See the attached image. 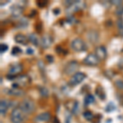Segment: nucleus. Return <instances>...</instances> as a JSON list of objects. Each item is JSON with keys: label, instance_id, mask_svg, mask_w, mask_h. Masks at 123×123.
Listing matches in <instances>:
<instances>
[{"label": "nucleus", "instance_id": "obj_1", "mask_svg": "<svg viewBox=\"0 0 123 123\" xmlns=\"http://www.w3.org/2000/svg\"><path fill=\"white\" fill-rule=\"evenodd\" d=\"M19 107L25 115H29L34 112L35 109V104L31 98H25L20 103Z\"/></svg>", "mask_w": 123, "mask_h": 123}, {"label": "nucleus", "instance_id": "obj_2", "mask_svg": "<svg viewBox=\"0 0 123 123\" xmlns=\"http://www.w3.org/2000/svg\"><path fill=\"white\" fill-rule=\"evenodd\" d=\"M25 113L20 108V107L13 108L10 115V120L12 123H22L25 120Z\"/></svg>", "mask_w": 123, "mask_h": 123}, {"label": "nucleus", "instance_id": "obj_3", "mask_svg": "<svg viewBox=\"0 0 123 123\" xmlns=\"http://www.w3.org/2000/svg\"><path fill=\"white\" fill-rule=\"evenodd\" d=\"M71 47L75 52H77V53L84 52L87 49L85 41L83 40V39H81L80 38H76V39H73V40L71 41Z\"/></svg>", "mask_w": 123, "mask_h": 123}, {"label": "nucleus", "instance_id": "obj_4", "mask_svg": "<svg viewBox=\"0 0 123 123\" xmlns=\"http://www.w3.org/2000/svg\"><path fill=\"white\" fill-rule=\"evenodd\" d=\"M86 78V75L83 72H76L71 77L68 81V85L71 87H75L77 85L80 84Z\"/></svg>", "mask_w": 123, "mask_h": 123}, {"label": "nucleus", "instance_id": "obj_5", "mask_svg": "<svg viewBox=\"0 0 123 123\" xmlns=\"http://www.w3.org/2000/svg\"><path fill=\"white\" fill-rule=\"evenodd\" d=\"M79 68V63L76 61H71L66 65L64 68V72L67 75H74L77 72V70Z\"/></svg>", "mask_w": 123, "mask_h": 123}, {"label": "nucleus", "instance_id": "obj_6", "mask_svg": "<svg viewBox=\"0 0 123 123\" xmlns=\"http://www.w3.org/2000/svg\"><path fill=\"white\" fill-rule=\"evenodd\" d=\"M99 59L98 58V57L94 53H90V54L87 55L85 57V59L83 60V63L87 66H97L99 62Z\"/></svg>", "mask_w": 123, "mask_h": 123}, {"label": "nucleus", "instance_id": "obj_7", "mask_svg": "<svg viewBox=\"0 0 123 123\" xmlns=\"http://www.w3.org/2000/svg\"><path fill=\"white\" fill-rule=\"evenodd\" d=\"M23 67L21 66V64H16L12 66L11 68L9 69L8 71V75L7 76V78H15L16 76L21 73L22 71Z\"/></svg>", "mask_w": 123, "mask_h": 123}, {"label": "nucleus", "instance_id": "obj_8", "mask_svg": "<svg viewBox=\"0 0 123 123\" xmlns=\"http://www.w3.org/2000/svg\"><path fill=\"white\" fill-rule=\"evenodd\" d=\"M41 46L43 49H48L52 45V43L53 42V37L50 35H44L41 38Z\"/></svg>", "mask_w": 123, "mask_h": 123}, {"label": "nucleus", "instance_id": "obj_9", "mask_svg": "<svg viewBox=\"0 0 123 123\" xmlns=\"http://www.w3.org/2000/svg\"><path fill=\"white\" fill-rule=\"evenodd\" d=\"M95 55L99 60H104L107 57V50L104 46H98L95 49Z\"/></svg>", "mask_w": 123, "mask_h": 123}, {"label": "nucleus", "instance_id": "obj_10", "mask_svg": "<svg viewBox=\"0 0 123 123\" xmlns=\"http://www.w3.org/2000/svg\"><path fill=\"white\" fill-rule=\"evenodd\" d=\"M10 105H11V102L7 99H5V98H3L0 101V112H1V115H5L6 112H7V109L9 108Z\"/></svg>", "mask_w": 123, "mask_h": 123}, {"label": "nucleus", "instance_id": "obj_11", "mask_svg": "<svg viewBox=\"0 0 123 123\" xmlns=\"http://www.w3.org/2000/svg\"><path fill=\"white\" fill-rule=\"evenodd\" d=\"M87 38H88L89 41L92 43H95L98 42V34L95 31H90L87 34Z\"/></svg>", "mask_w": 123, "mask_h": 123}, {"label": "nucleus", "instance_id": "obj_12", "mask_svg": "<svg viewBox=\"0 0 123 123\" xmlns=\"http://www.w3.org/2000/svg\"><path fill=\"white\" fill-rule=\"evenodd\" d=\"M14 39L17 43H20V44L26 45L29 42V39L27 38L25 35H22V34H18L14 37Z\"/></svg>", "mask_w": 123, "mask_h": 123}, {"label": "nucleus", "instance_id": "obj_13", "mask_svg": "<svg viewBox=\"0 0 123 123\" xmlns=\"http://www.w3.org/2000/svg\"><path fill=\"white\" fill-rule=\"evenodd\" d=\"M51 118V115L49 112H43V113L38 115V116L35 117V120L37 122H48L49 119Z\"/></svg>", "mask_w": 123, "mask_h": 123}, {"label": "nucleus", "instance_id": "obj_14", "mask_svg": "<svg viewBox=\"0 0 123 123\" xmlns=\"http://www.w3.org/2000/svg\"><path fill=\"white\" fill-rule=\"evenodd\" d=\"M17 84H20L21 85H27L29 82H31V78L26 76V75H23V76H20L18 78H17Z\"/></svg>", "mask_w": 123, "mask_h": 123}, {"label": "nucleus", "instance_id": "obj_15", "mask_svg": "<svg viewBox=\"0 0 123 123\" xmlns=\"http://www.w3.org/2000/svg\"><path fill=\"white\" fill-rule=\"evenodd\" d=\"M29 39V41L31 43H32L34 45H35V46H37V45H39V38L37 37V35H35V34H31V35H29L28 37Z\"/></svg>", "mask_w": 123, "mask_h": 123}, {"label": "nucleus", "instance_id": "obj_16", "mask_svg": "<svg viewBox=\"0 0 123 123\" xmlns=\"http://www.w3.org/2000/svg\"><path fill=\"white\" fill-rule=\"evenodd\" d=\"M21 12H22V8L18 7V6H17V7H13V8L12 9V16H13V17H18L19 16H21Z\"/></svg>", "mask_w": 123, "mask_h": 123}, {"label": "nucleus", "instance_id": "obj_17", "mask_svg": "<svg viewBox=\"0 0 123 123\" xmlns=\"http://www.w3.org/2000/svg\"><path fill=\"white\" fill-rule=\"evenodd\" d=\"M117 25L118 33L121 36H123V20L119 19L117 21Z\"/></svg>", "mask_w": 123, "mask_h": 123}, {"label": "nucleus", "instance_id": "obj_18", "mask_svg": "<svg viewBox=\"0 0 123 123\" xmlns=\"http://www.w3.org/2000/svg\"><path fill=\"white\" fill-rule=\"evenodd\" d=\"M23 93L21 90H18V89H13V90H9V94L11 95H14V96H21V95L23 94Z\"/></svg>", "mask_w": 123, "mask_h": 123}, {"label": "nucleus", "instance_id": "obj_19", "mask_svg": "<svg viewBox=\"0 0 123 123\" xmlns=\"http://www.w3.org/2000/svg\"><path fill=\"white\" fill-rule=\"evenodd\" d=\"M94 101V96H93V95L89 94V95H87V96L85 97V104H92Z\"/></svg>", "mask_w": 123, "mask_h": 123}, {"label": "nucleus", "instance_id": "obj_20", "mask_svg": "<svg viewBox=\"0 0 123 123\" xmlns=\"http://www.w3.org/2000/svg\"><path fill=\"white\" fill-rule=\"evenodd\" d=\"M115 85L119 89V90H123V80H117L115 81Z\"/></svg>", "mask_w": 123, "mask_h": 123}, {"label": "nucleus", "instance_id": "obj_21", "mask_svg": "<svg viewBox=\"0 0 123 123\" xmlns=\"http://www.w3.org/2000/svg\"><path fill=\"white\" fill-rule=\"evenodd\" d=\"M39 91H40V94L42 96H48L49 95V90H48V89H46L45 87H41L40 89H39Z\"/></svg>", "mask_w": 123, "mask_h": 123}, {"label": "nucleus", "instance_id": "obj_22", "mask_svg": "<svg viewBox=\"0 0 123 123\" xmlns=\"http://www.w3.org/2000/svg\"><path fill=\"white\" fill-rule=\"evenodd\" d=\"M116 14L118 16L123 15V6H119L116 9Z\"/></svg>", "mask_w": 123, "mask_h": 123}, {"label": "nucleus", "instance_id": "obj_23", "mask_svg": "<svg viewBox=\"0 0 123 123\" xmlns=\"http://www.w3.org/2000/svg\"><path fill=\"white\" fill-rule=\"evenodd\" d=\"M83 115H84L85 118L87 119V120H91V119L93 118V117H94L90 112H84V114Z\"/></svg>", "mask_w": 123, "mask_h": 123}, {"label": "nucleus", "instance_id": "obj_24", "mask_svg": "<svg viewBox=\"0 0 123 123\" xmlns=\"http://www.w3.org/2000/svg\"><path fill=\"white\" fill-rule=\"evenodd\" d=\"M19 53H21V49H19L18 47H14L12 49V55H17V54H18Z\"/></svg>", "mask_w": 123, "mask_h": 123}, {"label": "nucleus", "instance_id": "obj_25", "mask_svg": "<svg viewBox=\"0 0 123 123\" xmlns=\"http://www.w3.org/2000/svg\"><path fill=\"white\" fill-rule=\"evenodd\" d=\"M7 49H8L7 45H6V44H1V45H0V52H1V53H5Z\"/></svg>", "mask_w": 123, "mask_h": 123}, {"label": "nucleus", "instance_id": "obj_26", "mask_svg": "<svg viewBox=\"0 0 123 123\" xmlns=\"http://www.w3.org/2000/svg\"><path fill=\"white\" fill-rule=\"evenodd\" d=\"M24 23H28L27 22V21L25 19H23V20H21V21H20V26L21 27V28H25V26H26L25 25H24Z\"/></svg>", "mask_w": 123, "mask_h": 123}, {"label": "nucleus", "instance_id": "obj_27", "mask_svg": "<svg viewBox=\"0 0 123 123\" xmlns=\"http://www.w3.org/2000/svg\"><path fill=\"white\" fill-rule=\"evenodd\" d=\"M111 3H112V4L114 5H117V6H119V5H122V1H121V0H117V1H111Z\"/></svg>", "mask_w": 123, "mask_h": 123}, {"label": "nucleus", "instance_id": "obj_28", "mask_svg": "<svg viewBox=\"0 0 123 123\" xmlns=\"http://www.w3.org/2000/svg\"><path fill=\"white\" fill-rule=\"evenodd\" d=\"M46 59L48 60L49 62H53V57L51 56V55H47V56H46Z\"/></svg>", "mask_w": 123, "mask_h": 123}, {"label": "nucleus", "instance_id": "obj_29", "mask_svg": "<svg viewBox=\"0 0 123 123\" xmlns=\"http://www.w3.org/2000/svg\"><path fill=\"white\" fill-rule=\"evenodd\" d=\"M26 52H27L28 54H33V53H34V51H33L32 49H27Z\"/></svg>", "mask_w": 123, "mask_h": 123}]
</instances>
